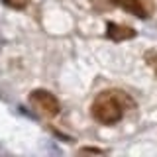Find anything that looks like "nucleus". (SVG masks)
I'll list each match as a JSON object with an SVG mask.
<instances>
[{
  "mask_svg": "<svg viewBox=\"0 0 157 157\" xmlns=\"http://www.w3.org/2000/svg\"><path fill=\"white\" fill-rule=\"evenodd\" d=\"M130 106H134V102L124 92L104 90L94 98V102L90 106V114L96 122H100L104 126H112L124 118L126 108H130Z\"/></svg>",
  "mask_w": 157,
  "mask_h": 157,
  "instance_id": "f257e3e1",
  "label": "nucleus"
},
{
  "mask_svg": "<svg viewBox=\"0 0 157 157\" xmlns=\"http://www.w3.org/2000/svg\"><path fill=\"white\" fill-rule=\"evenodd\" d=\"M29 104L33 106V110L39 112L45 118H53L59 114L61 106H59V100L51 94L49 90H43V88H37L29 94Z\"/></svg>",
  "mask_w": 157,
  "mask_h": 157,
  "instance_id": "f03ea898",
  "label": "nucleus"
},
{
  "mask_svg": "<svg viewBox=\"0 0 157 157\" xmlns=\"http://www.w3.org/2000/svg\"><path fill=\"white\" fill-rule=\"evenodd\" d=\"M106 36L114 41H126V39L136 37V29L130 26H124V24H114V22H108V29H106Z\"/></svg>",
  "mask_w": 157,
  "mask_h": 157,
  "instance_id": "7ed1b4c3",
  "label": "nucleus"
},
{
  "mask_svg": "<svg viewBox=\"0 0 157 157\" xmlns=\"http://www.w3.org/2000/svg\"><path fill=\"white\" fill-rule=\"evenodd\" d=\"M116 6L128 10V12L136 14L137 18H147V8H144L141 0H112Z\"/></svg>",
  "mask_w": 157,
  "mask_h": 157,
  "instance_id": "20e7f679",
  "label": "nucleus"
},
{
  "mask_svg": "<svg viewBox=\"0 0 157 157\" xmlns=\"http://www.w3.org/2000/svg\"><path fill=\"white\" fill-rule=\"evenodd\" d=\"M28 2H29V0H4V4H6V6H10V8H14V10L26 8Z\"/></svg>",
  "mask_w": 157,
  "mask_h": 157,
  "instance_id": "39448f33",
  "label": "nucleus"
},
{
  "mask_svg": "<svg viewBox=\"0 0 157 157\" xmlns=\"http://www.w3.org/2000/svg\"><path fill=\"white\" fill-rule=\"evenodd\" d=\"M81 153H104L102 149H94V147H85V149H81Z\"/></svg>",
  "mask_w": 157,
  "mask_h": 157,
  "instance_id": "423d86ee",
  "label": "nucleus"
},
{
  "mask_svg": "<svg viewBox=\"0 0 157 157\" xmlns=\"http://www.w3.org/2000/svg\"><path fill=\"white\" fill-rule=\"evenodd\" d=\"M155 75H157V65H155Z\"/></svg>",
  "mask_w": 157,
  "mask_h": 157,
  "instance_id": "0eeeda50",
  "label": "nucleus"
}]
</instances>
